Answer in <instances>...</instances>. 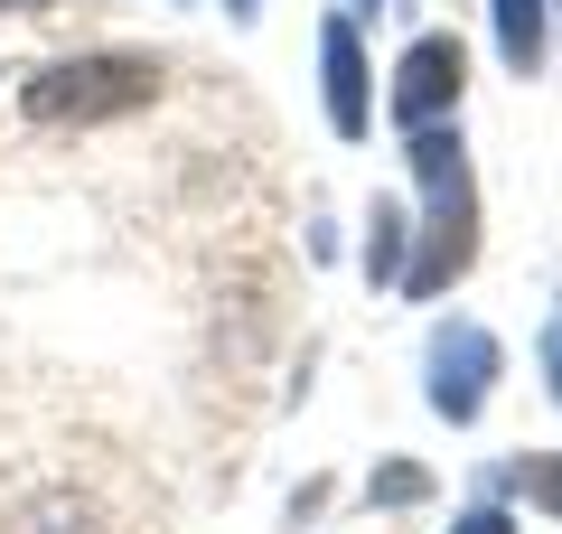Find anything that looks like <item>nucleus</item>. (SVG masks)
<instances>
[{
    "label": "nucleus",
    "instance_id": "obj_12",
    "mask_svg": "<svg viewBox=\"0 0 562 534\" xmlns=\"http://www.w3.org/2000/svg\"><path fill=\"white\" fill-rule=\"evenodd\" d=\"M0 10H47V0H0Z\"/></svg>",
    "mask_w": 562,
    "mask_h": 534
},
{
    "label": "nucleus",
    "instance_id": "obj_6",
    "mask_svg": "<svg viewBox=\"0 0 562 534\" xmlns=\"http://www.w3.org/2000/svg\"><path fill=\"white\" fill-rule=\"evenodd\" d=\"M506 76H543V38H553V0H487Z\"/></svg>",
    "mask_w": 562,
    "mask_h": 534
},
{
    "label": "nucleus",
    "instance_id": "obj_4",
    "mask_svg": "<svg viewBox=\"0 0 562 534\" xmlns=\"http://www.w3.org/2000/svg\"><path fill=\"white\" fill-rule=\"evenodd\" d=\"M460 94H469V47L450 38V29H422V38L394 57V85H384V122H394V132L460 122Z\"/></svg>",
    "mask_w": 562,
    "mask_h": 534
},
{
    "label": "nucleus",
    "instance_id": "obj_2",
    "mask_svg": "<svg viewBox=\"0 0 562 534\" xmlns=\"http://www.w3.org/2000/svg\"><path fill=\"white\" fill-rule=\"evenodd\" d=\"M140 103H160V57L140 47H94V57H57L20 85V113L38 132H94V122H132Z\"/></svg>",
    "mask_w": 562,
    "mask_h": 534
},
{
    "label": "nucleus",
    "instance_id": "obj_13",
    "mask_svg": "<svg viewBox=\"0 0 562 534\" xmlns=\"http://www.w3.org/2000/svg\"><path fill=\"white\" fill-rule=\"evenodd\" d=\"M366 10H375V0H366Z\"/></svg>",
    "mask_w": 562,
    "mask_h": 534
},
{
    "label": "nucleus",
    "instance_id": "obj_1",
    "mask_svg": "<svg viewBox=\"0 0 562 534\" xmlns=\"http://www.w3.org/2000/svg\"><path fill=\"white\" fill-rule=\"evenodd\" d=\"M403 159L422 178V225H413V254H403V300H441L450 281L479 263V169H469V141L460 122H431V132H403Z\"/></svg>",
    "mask_w": 562,
    "mask_h": 534
},
{
    "label": "nucleus",
    "instance_id": "obj_7",
    "mask_svg": "<svg viewBox=\"0 0 562 534\" xmlns=\"http://www.w3.org/2000/svg\"><path fill=\"white\" fill-rule=\"evenodd\" d=\"M366 225H375V235H366V281L394 291V281H403V244H413V216H403L394 198H375V216H366Z\"/></svg>",
    "mask_w": 562,
    "mask_h": 534
},
{
    "label": "nucleus",
    "instance_id": "obj_9",
    "mask_svg": "<svg viewBox=\"0 0 562 534\" xmlns=\"http://www.w3.org/2000/svg\"><path fill=\"white\" fill-rule=\"evenodd\" d=\"M366 497H375V507H422V497H431V469H413V459H384V469L366 478Z\"/></svg>",
    "mask_w": 562,
    "mask_h": 534
},
{
    "label": "nucleus",
    "instance_id": "obj_3",
    "mask_svg": "<svg viewBox=\"0 0 562 534\" xmlns=\"http://www.w3.org/2000/svg\"><path fill=\"white\" fill-rule=\"evenodd\" d=\"M497 376H506L497 329H479V319H441V329H431V347H422V403H431L450 432H469V422L487 413Z\"/></svg>",
    "mask_w": 562,
    "mask_h": 534
},
{
    "label": "nucleus",
    "instance_id": "obj_10",
    "mask_svg": "<svg viewBox=\"0 0 562 534\" xmlns=\"http://www.w3.org/2000/svg\"><path fill=\"white\" fill-rule=\"evenodd\" d=\"M535 366H543V394L562 403V300H553V319H543V337H535Z\"/></svg>",
    "mask_w": 562,
    "mask_h": 534
},
{
    "label": "nucleus",
    "instance_id": "obj_14",
    "mask_svg": "<svg viewBox=\"0 0 562 534\" xmlns=\"http://www.w3.org/2000/svg\"><path fill=\"white\" fill-rule=\"evenodd\" d=\"M553 10H562V0H553Z\"/></svg>",
    "mask_w": 562,
    "mask_h": 534
},
{
    "label": "nucleus",
    "instance_id": "obj_11",
    "mask_svg": "<svg viewBox=\"0 0 562 534\" xmlns=\"http://www.w3.org/2000/svg\"><path fill=\"white\" fill-rule=\"evenodd\" d=\"M450 534H516V515H506V507H469Z\"/></svg>",
    "mask_w": 562,
    "mask_h": 534
},
{
    "label": "nucleus",
    "instance_id": "obj_8",
    "mask_svg": "<svg viewBox=\"0 0 562 534\" xmlns=\"http://www.w3.org/2000/svg\"><path fill=\"white\" fill-rule=\"evenodd\" d=\"M506 488H516L525 507H543V515L562 525V450H525L516 469H506Z\"/></svg>",
    "mask_w": 562,
    "mask_h": 534
},
{
    "label": "nucleus",
    "instance_id": "obj_5",
    "mask_svg": "<svg viewBox=\"0 0 562 534\" xmlns=\"http://www.w3.org/2000/svg\"><path fill=\"white\" fill-rule=\"evenodd\" d=\"M319 103H328V132L338 141L375 132V76H366L357 20H319Z\"/></svg>",
    "mask_w": 562,
    "mask_h": 534
}]
</instances>
